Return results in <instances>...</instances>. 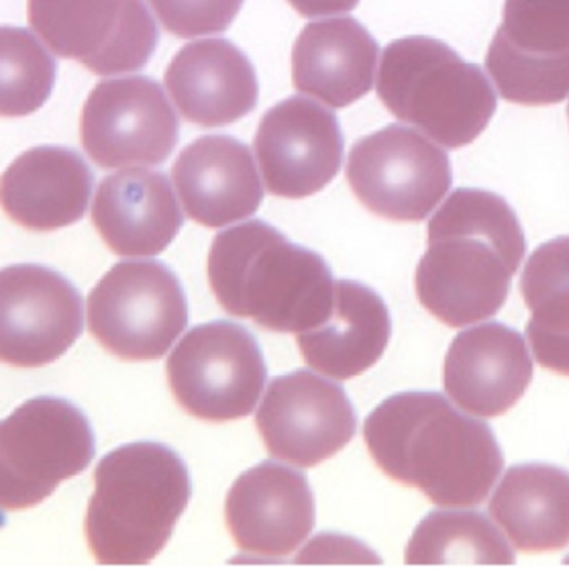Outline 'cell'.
<instances>
[{"label": "cell", "mask_w": 569, "mask_h": 569, "mask_svg": "<svg viewBox=\"0 0 569 569\" xmlns=\"http://www.w3.org/2000/svg\"><path fill=\"white\" fill-rule=\"evenodd\" d=\"M208 276L224 311L268 331L299 335L316 328L335 302L336 282L325 259L261 221L218 234Z\"/></svg>", "instance_id": "cell-3"}, {"label": "cell", "mask_w": 569, "mask_h": 569, "mask_svg": "<svg viewBox=\"0 0 569 569\" xmlns=\"http://www.w3.org/2000/svg\"><path fill=\"white\" fill-rule=\"evenodd\" d=\"M82 146L104 169L156 166L178 144L179 124L161 86L148 78L104 81L81 119Z\"/></svg>", "instance_id": "cell-12"}, {"label": "cell", "mask_w": 569, "mask_h": 569, "mask_svg": "<svg viewBox=\"0 0 569 569\" xmlns=\"http://www.w3.org/2000/svg\"><path fill=\"white\" fill-rule=\"evenodd\" d=\"M391 338V319L382 299L355 281H336L335 302L325 321L299 332L309 368L336 381L356 378L381 359Z\"/></svg>", "instance_id": "cell-23"}, {"label": "cell", "mask_w": 569, "mask_h": 569, "mask_svg": "<svg viewBox=\"0 0 569 569\" xmlns=\"http://www.w3.org/2000/svg\"><path fill=\"white\" fill-rule=\"evenodd\" d=\"M226 522L249 555H291L315 528V498L301 472L262 462L239 476L226 499Z\"/></svg>", "instance_id": "cell-16"}, {"label": "cell", "mask_w": 569, "mask_h": 569, "mask_svg": "<svg viewBox=\"0 0 569 569\" xmlns=\"http://www.w3.org/2000/svg\"><path fill=\"white\" fill-rule=\"evenodd\" d=\"M521 292L532 315L526 329L532 356L542 368L569 376V236L532 252Z\"/></svg>", "instance_id": "cell-25"}, {"label": "cell", "mask_w": 569, "mask_h": 569, "mask_svg": "<svg viewBox=\"0 0 569 569\" xmlns=\"http://www.w3.org/2000/svg\"><path fill=\"white\" fill-rule=\"evenodd\" d=\"M526 242L501 196L458 189L428 226V251L416 269L419 302L449 328L492 318L505 306Z\"/></svg>", "instance_id": "cell-2"}, {"label": "cell", "mask_w": 569, "mask_h": 569, "mask_svg": "<svg viewBox=\"0 0 569 569\" xmlns=\"http://www.w3.org/2000/svg\"><path fill=\"white\" fill-rule=\"evenodd\" d=\"M54 61L31 32L0 31V114L22 118L38 111L54 86Z\"/></svg>", "instance_id": "cell-27"}, {"label": "cell", "mask_w": 569, "mask_h": 569, "mask_svg": "<svg viewBox=\"0 0 569 569\" xmlns=\"http://www.w3.org/2000/svg\"><path fill=\"white\" fill-rule=\"evenodd\" d=\"M186 214L206 228H222L258 211L262 186L251 151L226 136L189 144L172 168Z\"/></svg>", "instance_id": "cell-18"}, {"label": "cell", "mask_w": 569, "mask_h": 569, "mask_svg": "<svg viewBox=\"0 0 569 569\" xmlns=\"http://www.w3.org/2000/svg\"><path fill=\"white\" fill-rule=\"evenodd\" d=\"M82 332V299L48 268L18 264L0 272V358L14 368H42Z\"/></svg>", "instance_id": "cell-14"}, {"label": "cell", "mask_w": 569, "mask_h": 569, "mask_svg": "<svg viewBox=\"0 0 569 569\" xmlns=\"http://www.w3.org/2000/svg\"><path fill=\"white\" fill-rule=\"evenodd\" d=\"M568 119H569V106H568Z\"/></svg>", "instance_id": "cell-30"}, {"label": "cell", "mask_w": 569, "mask_h": 569, "mask_svg": "<svg viewBox=\"0 0 569 569\" xmlns=\"http://www.w3.org/2000/svg\"><path fill=\"white\" fill-rule=\"evenodd\" d=\"M376 89L395 118L448 149L475 142L498 106L479 66L425 36L398 39L385 49Z\"/></svg>", "instance_id": "cell-5"}, {"label": "cell", "mask_w": 569, "mask_h": 569, "mask_svg": "<svg viewBox=\"0 0 569 569\" xmlns=\"http://www.w3.org/2000/svg\"><path fill=\"white\" fill-rule=\"evenodd\" d=\"M365 441L386 476L439 508L481 505L505 466L491 429L435 392L386 399L366 419Z\"/></svg>", "instance_id": "cell-1"}, {"label": "cell", "mask_w": 569, "mask_h": 569, "mask_svg": "<svg viewBox=\"0 0 569 569\" xmlns=\"http://www.w3.org/2000/svg\"><path fill=\"white\" fill-rule=\"evenodd\" d=\"M29 22L52 52L98 76L138 71L158 42L142 0H29Z\"/></svg>", "instance_id": "cell-10"}, {"label": "cell", "mask_w": 569, "mask_h": 569, "mask_svg": "<svg viewBox=\"0 0 569 569\" xmlns=\"http://www.w3.org/2000/svg\"><path fill=\"white\" fill-rule=\"evenodd\" d=\"M164 82L182 118L202 128L232 124L258 102L254 68L221 39L184 46L169 64Z\"/></svg>", "instance_id": "cell-19"}, {"label": "cell", "mask_w": 569, "mask_h": 569, "mask_svg": "<svg viewBox=\"0 0 569 569\" xmlns=\"http://www.w3.org/2000/svg\"><path fill=\"white\" fill-rule=\"evenodd\" d=\"M94 481L84 528L96 561L151 562L191 499L184 462L158 442H134L106 456Z\"/></svg>", "instance_id": "cell-4"}, {"label": "cell", "mask_w": 569, "mask_h": 569, "mask_svg": "<svg viewBox=\"0 0 569 569\" xmlns=\"http://www.w3.org/2000/svg\"><path fill=\"white\" fill-rule=\"evenodd\" d=\"M378 52L375 39L356 19L312 22L292 51L295 88L329 108H348L371 91Z\"/></svg>", "instance_id": "cell-22"}, {"label": "cell", "mask_w": 569, "mask_h": 569, "mask_svg": "<svg viewBox=\"0 0 569 569\" xmlns=\"http://www.w3.org/2000/svg\"><path fill=\"white\" fill-rule=\"evenodd\" d=\"M489 515L518 551H559L569 545V472L549 465L509 469Z\"/></svg>", "instance_id": "cell-24"}, {"label": "cell", "mask_w": 569, "mask_h": 569, "mask_svg": "<svg viewBox=\"0 0 569 569\" xmlns=\"http://www.w3.org/2000/svg\"><path fill=\"white\" fill-rule=\"evenodd\" d=\"M166 369L178 405L209 422L251 415L266 381L256 339L241 326L224 321L189 331L169 356Z\"/></svg>", "instance_id": "cell-8"}, {"label": "cell", "mask_w": 569, "mask_h": 569, "mask_svg": "<svg viewBox=\"0 0 569 569\" xmlns=\"http://www.w3.org/2000/svg\"><path fill=\"white\" fill-rule=\"evenodd\" d=\"M272 458L312 468L341 451L356 432V415L345 389L309 371L276 378L256 415Z\"/></svg>", "instance_id": "cell-13"}, {"label": "cell", "mask_w": 569, "mask_h": 569, "mask_svg": "<svg viewBox=\"0 0 569 569\" xmlns=\"http://www.w3.org/2000/svg\"><path fill=\"white\" fill-rule=\"evenodd\" d=\"M92 222L102 241L124 258L158 256L182 226L181 209L168 178L148 169H124L99 186Z\"/></svg>", "instance_id": "cell-20"}, {"label": "cell", "mask_w": 569, "mask_h": 569, "mask_svg": "<svg viewBox=\"0 0 569 569\" xmlns=\"http://www.w3.org/2000/svg\"><path fill=\"white\" fill-rule=\"evenodd\" d=\"M288 2L302 18L346 14L359 4V0H288Z\"/></svg>", "instance_id": "cell-29"}, {"label": "cell", "mask_w": 569, "mask_h": 569, "mask_svg": "<svg viewBox=\"0 0 569 569\" xmlns=\"http://www.w3.org/2000/svg\"><path fill=\"white\" fill-rule=\"evenodd\" d=\"M256 156L272 196L302 199L325 189L342 162L341 129L328 109L309 99L279 102L259 122Z\"/></svg>", "instance_id": "cell-15"}, {"label": "cell", "mask_w": 569, "mask_h": 569, "mask_svg": "<svg viewBox=\"0 0 569 569\" xmlns=\"http://www.w3.org/2000/svg\"><path fill=\"white\" fill-rule=\"evenodd\" d=\"M515 552L479 512H432L406 548V565H512Z\"/></svg>", "instance_id": "cell-26"}, {"label": "cell", "mask_w": 569, "mask_h": 569, "mask_svg": "<svg viewBox=\"0 0 569 569\" xmlns=\"http://www.w3.org/2000/svg\"><path fill=\"white\" fill-rule=\"evenodd\" d=\"M186 325L184 292L161 262H119L88 298L89 331L122 361L161 358Z\"/></svg>", "instance_id": "cell-7"}, {"label": "cell", "mask_w": 569, "mask_h": 569, "mask_svg": "<svg viewBox=\"0 0 569 569\" xmlns=\"http://www.w3.org/2000/svg\"><path fill=\"white\" fill-rule=\"evenodd\" d=\"M91 191L88 164L69 149H31L2 176L6 214L29 231H56L81 221Z\"/></svg>", "instance_id": "cell-21"}, {"label": "cell", "mask_w": 569, "mask_h": 569, "mask_svg": "<svg viewBox=\"0 0 569 569\" xmlns=\"http://www.w3.org/2000/svg\"><path fill=\"white\" fill-rule=\"evenodd\" d=\"M486 69L505 101L552 106L569 96V0H506Z\"/></svg>", "instance_id": "cell-11"}, {"label": "cell", "mask_w": 569, "mask_h": 569, "mask_svg": "<svg viewBox=\"0 0 569 569\" xmlns=\"http://www.w3.org/2000/svg\"><path fill=\"white\" fill-rule=\"evenodd\" d=\"M346 176L368 211L395 222L428 218L452 184L448 154L425 136L399 124L356 142Z\"/></svg>", "instance_id": "cell-9"}, {"label": "cell", "mask_w": 569, "mask_h": 569, "mask_svg": "<svg viewBox=\"0 0 569 569\" xmlns=\"http://www.w3.org/2000/svg\"><path fill=\"white\" fill-rule=\"evenodd\" d=\"M94 436L71 402L38 398L0 426V502L21 511L44 501L66 479L88 468Z\"/></svg>", "instance_id": "cell-6"}, {"label": "cell", "mask_w": 569, "mask_h": 569, "mask_svg": "<svg viewBox=\"0 0 569 569\" xmlns=\"http://www.w3.org/2000/svg\"><path fill=\"white\" fill-rule=\"evenodd\" d=\"M532 379L525 339L491 322L456 336L446 355L445 389L468 415L496 418L521 399Z\"/></svg>", "instance_id": "cell-17"}, {"label": "cell", "mask_w": 569, "mask_h": 569, "mask_svg": "<svg viewBox=\"0 0 569 569\" xmlns=\"http://www.w3.org/2000/svg\"><path fill=\"white\" fill-rule=\"evenodd\" d=\"M166 31L191 39L226 31L242 0H149Z\"/></svg>", "instance_id": "cell-28"}]
</instances>
